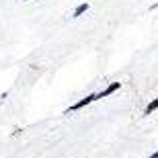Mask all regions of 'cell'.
I'll use <instances>...</instances> for the list:
<instances>
[{
  "instance_id": "1",
  "label": "cell",
  "mask_w": 158,
  "mask_h": 158,
  "mask_svg": "<svg viewBox=\"0 0 158 158\" xmlns=\"http://www.w3.org/2000/svg\"><path fill=\"white\" fill-rule=\"evenodd\" d=\"M93 101H97V94H86L82 101H78V103H74V105L70 107V109H66V113H70V111H78V109H82V107H86L90 105Z\"/></svg>"
},
{
  "instance_id": "2",
  "label": "cell",
  "mask_w": 158,
  "mask_h": 158,
  "mask_svg": "<svg viewBox=\"0 0 158 158\" xmlns=\"http://www.w3.org/2000/svg\"><path fill=\"white\" fill-rule=\"evenodd\" d=\"M119 86H121V82H113V84H109V86H107V88H105V90H103L101 94H97V99H105V97L113 94V93H115V90H117Z\"/></svg>"
},
{
  "instance_id": "3",
  "label": "cell",
  "mask_w": 158,
  "mask_h": 158,
  "mask_svg": "<svg viewBox=\"0 0 158 158\" xmlns=\"http://www.w3.org/2000/svg\"><path fill=\"white\" fill-rule=\"evenodd\" d=\"M86 10H88V2H82V4H78L74 8V17H80L82 12H86Z\"/></svg>"
},
{
  "instance_id": "4",
  "label": "cell",
  "mask_w": 158,
  "mask_h": 158,
  "mask_svg": "<svg viewBox=\"0 0 158 158\" xmlns=\"http://www.w3.org/2000/svg\"><path fill=\"white\" fill-rule=\"evenodd\" d=\"M156 109H158V99H154L152 103H150V105L146 107V115H150V113H152V111H156Z\"/></svg>"
},
{
  "instance_id": "5",
  "label": "cell",
  "mask_w": 158,
  "mask_h": 158,
  "mask_svg": "<svg viewBox=\"0 0 158 158\" xmlns=\"http://www.w3.org/2000/svg\"><path fill=\"white\" fill-rule=\"evenodd\" d=\"M150 158H158V152H156V154H152V156H150Z\"/></svg>"
}]
</instances>
